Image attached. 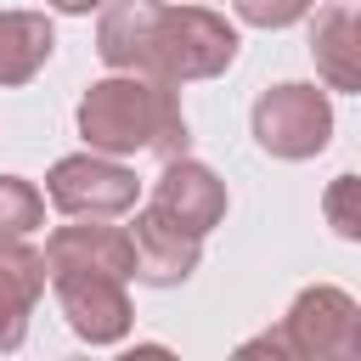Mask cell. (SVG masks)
Returning a JSON list of instances; mask_svg holds the SVG:
<instances>
[{
  "mask_svg": "<svg viewBox=\"0 0 361 361\" xmlns=\"http://www.w3.org/2000/svg\"><path fill=\"white\" fill-rule=\"evenodd\" d=\"M248 350H271V355H293V361H350V355H361V305L344 288L316 282L288 305L282 327L248 338L243 355Z\"/></svg>",
  "mask_w": 361,
  "mask_h": 361,
  "instance_id": "obj_3",
  "label": "cell"
},
{
  "mask_svg": "<svg viewBox=\"0 0 361 361\" xmlns=\"http://www.w3.org/2000/svg\"><path fill=\"white\" fill-rule=\"evenodd\" d=\"M152 209L158 214H169L180 231H192V237H209L220 220H226V180L209 169V164H197V158H164V175H158V186H152Z\"/></svg>",
  "mask_w": 361,
  "mask_h": 361,
  "instance_id": "obj_8",
  "label": "cell"
},
{
  "mask_svg": "<svg viewBox=\"0 0 361 361\" xmlns=\"http://www.w3.org/2000/svg\"><path fill=\"white\" fill-rule=\"evenodd\" d=\"M254 141H259V152H271L282 164H305V158L327 152V141H333V102H327V90H316L305 79H282V85L259 90V102H254Z\"/></svg>",
  "mask_w": 361,
  "mask_h": 361,
  "instance_id": "obj_4",
  "label": "cell"
},
{
  "mask_svg": "<svg viewBox=\"0 0 361 361\" xmlns=\"http://www.w3.org/2000/svg\"><path fill=\"white\" fill-rule=\"evenodd\" d=\"M45 293V254L28 237H0V350L28 338V316Z\"/></svg>",
  "mask_w": 361,
  "mask_h": 361,
  "instance_id": "obj_10",
  "label": "cell"
},
{
  "mask_svg": "<svg viewBox=\"0 0 361 361\" xmlns=\"http://www.w3.org/2000/svg\"><path fill=\"white\" fill-rule=\"evenodd\" d=\"M51 271H107L135 276V243L124 226H107L102 214H73V226H56L45 237V276Z\"/></svg>",
  "mask_w": 361,
  "mask_h": 361,
  "instance_id": "obj_7",
  "label": "cell"
},
{
  "mask_svg": "<svg viewBox=\"0 0 361 361\" xmlns=\"http://www.w3.org/2000/svg\"><path fill=\"white\" fill-rule=\"evenodd\" d=\"M310 56L327 90H361V23L355 6L333 0L316 23H310Z\"/></svg>",
  "mask_w": 361,
  "mask_h": 361,
  "instance_id": "obj_11",
  "label": "cell"
},
{
  "mask_svg": "<svg viewBox=\"0 0 361 361\" xmlns=\"http://www.w3.org/2000/svg\"><path fill=\"white\" fill-rule=\"evenodd\" d=\"M45 282L56 288V305H62L68 327L85 344H118L130 333L135 310H130L124 276H107V271H51Z\"/></svg>",
  "mask_w": 361,
  "mask_h": 361,
  "instance_id": "obj_6",
  "label": "cell"
},
{
  "mask_svg": "<svg viewBox=\"0 0 361 361\" xmlns=\"http://www.w3.org/2000/svg\"><path fill=\"white\" fill-rule=\"evenodd\" d=\"M344 6H355V0H344Z\"/></svg>",
  "mask_w": 361,
  "mask_h": 361,
  "instance_id": "obj_17",
  "label": "cell"
},
{
  "mask_svg": "<svg viewBox=\"0 0 361 361\" xmlns=\"http://www.w3.org/2000/svg\"><path fill=\"white\" fill-rule=\"evenodd\" d=\"M56 51V28L45 11H0V85H28Z\"/></svg>",
  "mask_w": 361,
  "mask_h": 361,
  "instance_id": "obj_12",
  "label": "cell"
},
{
  "mask_svg": "<svg viewBox=\"0 0 361 361\" xmlns=\"http://www.w3.org/2000/svg\"><path fill=\"white\" fill-rule=\"evenodd\" d=\"M310 11V0H237V17L248 28H293Z\"/></svg>",
  "mask_w": 361,
  "mask_h": 361,
  "instance_id": "obj_15",
  "label": "cell"
},
{
  "mask_svg": "<svg viewBox=\"0 0 361 361\" xmlns=\"http://www.w3.org/2000/svg\"><path fill=\"white\" fill-rule=\"evenodd\" d=\"M45 197H51V209L68 214V220H73V214L118 220V214L135 209L141 180H135V169H124L118 158L85 147V152H68V158L51 164V175H45Z\"/></svg>",
  "mask_w": 361,
  "mask_h": 361,
  "instance_id": "obj_5",
  "label": "cell"
},
{
  "mask_svg": "<svg viewBox=\"0 0 361 361\" xmlns=\"http://www.w3.org/2000/svg\"><path fill=\"white\" fill-rule=\"evenodd\" d=\"M130 243H135V282L147 288H180L197 259H203V237L180 231L169 214H158L152 203L135 209V226H130Z\"/></svg>",
  "mask_w": 361,
  "mask_h": 361,
  "instance_id": "obj_9",
  "label": "cell"
},
{
  "mask_svg": "<svg viewBox=\"0 0 361 361\" xmlns=\"http://www.w3.org/2000/svg\"><path fill=\"white\" fill-rule=\"evenodd\" d=\"M355 175H338L333 186H327V197H322V209H327V220H333V231L344 237V243H355L361 237V214H355Z\"/></svg>",
  "mask_w": 361,
  "mask_h": 361,
  "instance_id": "obj_14",
  "label": "cell"
},
{
  "mask_svg": "<svg viewBox=\"0 0 361 361\" xmlns=\"http://www.w3.org/2000/svg\"><path fill=\"white\" fill-rule=\"evenodd\" d=\"M73 118H79L85 147L90 152H107V158L152 152L164 164V158H180L186 141H192L175 85H164L152 73H107V79H96L79 96V113Z\"/></svg>",
  "mask_w": 361,
  "mask_h": 361,
  "instance_id": "obj_2",
  "label": "cell"
},
{
  "mask_svg": "<svg viewBox=\"0 0 361 361\" xmlns=\"http://www.w3.org/2000/svg\"><path fill=\"white\" fill-rule=\"evenodd\" d=\"M45 226V192L23 175H0V237H34Z\"/></svg>",
  "mask_w": 361,
  "mask_h": 361,
  "instance_id": "obj_13",
  "label": "cell"
},
{
  "mask_svg": "<svg viewBox=\"0 0 361 361\" xmlns=\"http://www.w3.org/2000/svg\"><path fill=\"white\" fill-rule=\"evenodd\" d=\"M96 56L113 73H152L164 85L220 79L237 62V28L203 0H102Z\"/></svg>",
  "mask_w": 361,
  "mask_h": 361,
  "instance_id": "obj_1",
  "label": "cell"
},
{
  "mask_svg": "<svg viewBox=\"0 0 361 361\" xmlns=\"http://www.w3.org/2000/svg\"><path fill=\"white\" fill-rule=\"evenodd\" d=\"M62 17H85V11H102V0H51Z\"/></svg>",
  "mask_w": 361,
  "mask_h": 361,
  "instance_id": "obj_16",
  "label": "cell"
}]
</instances>
